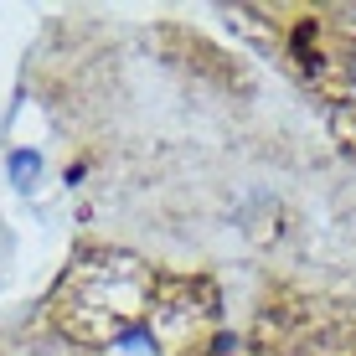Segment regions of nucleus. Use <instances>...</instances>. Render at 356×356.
I'll return each instance as SVG.
<instances>
[{
    "instance_id": "1",
    "label": "nucleus",
    "mask_w": 356,
    "mask_h": 356,
    "mask_svg": "<svg viewBox=\"0 0 356 356\" xmlns=\"http://www.w3.org/2000/svg\"><path fill=\"white\" fill-rule=\"evenodd\" d=\"M6 176H10V186H36V176H42V150H10L6 155Z\"/></svg>"
}]
</instances>
